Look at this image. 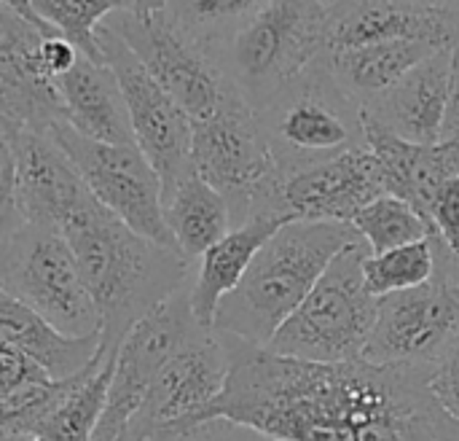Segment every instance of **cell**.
Returning a JSON list of instances; mask_svg holds the SVG:
<instances>
[{"label":"cell","instance_id":"cell-1","mask_svg":"<svg viewBox=\"0 0 459 441\" xmlns=\"http://www.w3.org/2000/svg\"><path fill=\"white\" fill-rule=\"evenodd\" d=\"M221 337L231 375L202 423L229 420L274 441H459V423L428 388L430 369L315 364Z\"/></svg>","mask_w":459,"mask_h":441},{"label":"cell","instance_id":"cell-2","mask_svg":"<svg viewBox=\"0 0 459 441\" xmlns=\"http://www.w3.org/2000/svg\"><path fill=\"white\" fill-rule=\"evenodd\" d=\"M62 234L100 310L105 350L121 348L148 313L191 286V261L172 248L145 240L97 199L78 210Z\"/></svg>","mask_w":459,"mask_h":441},{"label":"cell","instance_id":"cell-3","mask_svg":"<svg viewBox=\"0 0 459 441\" xmlns=\"http://www.w3.org/2000/svg\"><path fill=\"white\" fill-rule=\"evenodd\" d=\"M355 243H360V234L352 224H285L261 248L242 283L218 304L212 329L266 350L333 259Z\"/></svg>","mask_w":459,"mask_h":441},{"label":"cell","instance_id":"cell-4","mask_svg":"<svg viewBox=\"0 0 459 441\" xmlns=\"http://www.w3.org/2000/svg\"><path fill=\"white\" fill-rule=\"evenodd\" d=\"M255 119L280 178L366 148L363 105L331 75L325 54L258 108Z\"/></svg>","mask_w":459,"mask_h":441},{"label":"cell","instance_id":"cell-5","mask_svg":"<svg viewBox=\"0 0 459 441\" xmlns=\"http://www.w3.org/2000/svg\"><path fill=\"white\" fill-rule=\"evenodd\" d=\"M325 22L320 0H269L210 57L258 110L328 51Z\"/></svg>","mask_w":459,"mask_h":441},{"label":"cell","instance_id":"cell-6","mask_svg":"<svg viewBox=\"0 0 459 441\" xmlns=\"http://www.w3.org/2000/svg\"><path fill=\"white\" fill-rule=\"evenodd\" d=\"M368 256L363 240L342 251L266 350L315 364L363 358L379 313V299L368 291L363 272Z\"/></svg>","mask_w":459,"mask_h":441},{"label":"cell","instance_id":"cell-7","mask_svg":"<svg viewBox=\"0 0 459 441\" xmlns=\"http://www.w3.org/2000/svg\"><path fill=\"white\" fill-rule=\"evenodd\" d=\"M0 288L67 337L102 334L100 310L62 232L27 221L0 229Z\"/></svg>","mask_w":459,"mask_h":441},{"label":"cell","instance_id":"cell-8","mask_svg":"<svg viewBox=\"0 0 459 441\" xmlns=\"http://www.w3.org/2000/svg\"><path fill=\"white\" fill-rule=\"evenodd\" d=\"M194 167L226 197L234 226L258 213H280V175L255 110L234 94L215 116L194 121ZM290 218V216H288Z\"/></svg>","mask_w":459,"mask_h":441},{"label":"cell","instance_id":"cell-9","mask_svg":"<svg viewBox=\"0 0 459 441\" xmlns=\"http://www.w3.org/2000/svg\"><path fill=\"white\" fill-rule=\"evenodd\" d=\"M91 199L86 181L51 135L0 121V229L27 221L65 232Z\"/></svg>","mask_w":459,"mask_h":441},{"label":"cell","instance_id":"cell-10","mask_svg":"<svg viewBox=\"0 0 459 441\" xmlns=\"http://www.w3.org/2000/svg\"><path fill=\"white\" fill-rule=\"evenodd\" d=\"M459 337V253L436 234L430 283L379 299L363 358L382 366L430 369Z\"/></svg>","mask_w":459,"mask_h":441},{"label":"cell","instance_id":"cell-11","mask_svg":"<svg viewBox=\"0 0 459 441\" xmlns=\"http://www.w3.org/2000/svg\"><path fill=\"white\" fill-rule=\"evenodd\" d=\"M70 156L94 199L145 240L172 248L175 237L164 218V186L145 154L132 146L89 140L67 121L48 132ZM180 253V251H178Z\"/></svg>","mask_w":459,"mask_h":441},{"label":"cell","instance_id":"cell-12","mask_svg":"<svg viewBox=\"0 0 459 441\" xmlns=\"http://www.w3.org/2000/svg\"><path fill=\"white\" fill-rule=\"evenodd\" d=\"M105 24L126 40L145 70L191 116V121H204L215 116L234 94H239V89L223 75L218 62L164 11H118Z\"/></svg>","mask_w":459,"mask_h":441},{"label":"cell","instance_id":"cell-13","mask_svg":"<svg viewBox=\"0 0 459 441\" xmlns=\"http://www.w3.org/2000/svg\"><path fill=\"white\" fill-rule=\"evenodd\" d=\"M105 62L113 67L126 97L134 143L161 178L164 199L191 175L194 167V121L145 70L126 40L108 24L97 30Z\"/></svg>","mask_w":459,"mask_h":441},{"label":"cell","instance_id":"cell-14","mask_svg":"<svg viewBox=\"0 0 459 441\" xmlns=\"http://www.w3.org/2000/svg\"><path fill=\"white\" fill-rule=\"evenodd\" d=\"M231 375V356L215 329H202L156 375L143 407L118 441H159L202 423L223 396Z\"/></svg>","mask_w":459,"mask_h":441},{"label":"cell","instance_id":"cell-15","mask_svg":"<svg viewBox=\"0 0 459 441\" xmlns=\"http://www.w3.org/2000/svg\"><path fill=\"white\" fill-rule=\"evenodd\" d=\"M202 329L191 307V286L148 313L121 342L105 415L91 441H118L129 420L143 407L164 364Z\"/></svg>","mask_w":459,"mask_h":441},{"label":"cell","instance_id":"cell-16","mask_svg":"<svg viewBox=\"0 0 459 441\" xmlns=\"http://www.w3.org/2000/svg\"><path fill=\"white\" fill-rule=\"evenodd\" d=\"M43 38L48 35L0 5V121L48 135L65 124V102L43 67Z\"/></svg>","mask_w":459,"mask_h":441},{"label":"cell","instance_id":"cell-17","mask_svg":"<svg viewBox=\"0 0 459 441\" xmlns=\"http://www.w3.org/2000/svg\"><path fill=\"white\" fill-rule=\"evenodd\" d=\"M385 194L387 189L379 164L366 146L317 167L280 178L277 197L280 210L293 221L355 224V218Z\"/></svg>","mask_w":459,"mask_h":441},{"label":"cell","instance_id":"cell-18","mask_svg":"<svg viewBox=\"0 0 459 441\" xmlns=\"http://www.w3.org/2000/svg\"><path fill=\"white\" fill-rule=\"evenodd\" d=\"M328 51L355 49L382 40H430L452 46L459 19L417 0H336L325 8Z\"/></svg>","mask_w":459,"mask_h":441},{"label":"cell","instance_id":"cell-19","mask_svg":"<svg viewBox=\"0 0 459 441\" xmlns=\"http://www.w3.org/2000/svg\"><path fill=\"white\" fill-rule=\"evenodd\" d=\"M366 146L374 154L390 197L409 202L430 221V205L438 191L459 178V143L420 146L409 143L363 113Z\"/></svg>","mask_w":459,"mask_h":441},{"label":"cell","instance_id":"cell-20","mask_svg":"<svg viewBox=\"0 0 459 441\" xmlns=\"http://www.w3.org/2000/svg\"><path fill=\"white\" fill-rule=\"evenodd\" d=\"M449 70L452 46L417 65L390 92L366 105L363 113L409 143L436 146L444 137L449 110Z\"/></svg>","mask_w":459,"mask_h":441},{"label":"cell","instance_id":"cell-21","mask_svg":"<svg viewBox=\"0 0 459 441\" xmlns=\"http://www.w3.org/2000/svg\"><path fill=\"white\" fill-rule=\"evenodd\" d=\"M293 218L280 213H258L247 224L234 226L221 243L194 261L191 307L202 326L212 329L218 304L242 283L261 248Z\"/></svg>","mask_w":459,"mask_h":441},{"label":"cell","instance_id":"cell-22","mask_svg":"<svg viewBox=\"0 0 459 441\" xmlns=\"http://www.w3.org/2000/svg\"><path fill=\"white\" fill-rule=\"evenodd\" d=\"M65 121L89 140L132 146L134 129L121 84L108 62H94L81 54L75 67L56 81Z\"/></svg>","mask_w":459,"mask_h":441},{"label":"cell","instance_id":"cell-23","mask_svg":"<svg viewBox=\"0 0 459 441\" xmlns=\"http://www.w3.org/2000/svg\"><path fill=\"white\" fill-rule=\"evenodd\" d=\"M0 342L27 353L51 380H67L83 372L102 350V334L67 337L8 294L0 296Z\"/></svg>","mask_w":459,"mask_h":441},{"label":"cell","instance_id":"cell-24","mask_svg":"<svg viewBox=\"0 0 459 441\" xmlns=\"http://www.w3.org/2000/svg\"><path fill=\"white\" fill-rule=\"evenodd\" d=\"M441 49L446 46H436L430 40H382L325 51V65L342 89L366 108Z\"/></svg>","mask_w":459,"mask_h":441},{"label":"cell","instance_id":"cell-25","mask_svg":"<svg viewBox=\"0 0 459 441\" xmlns=\"http://www.w3.org/2000/svg\"><path fill=\"white\" fill-rule=\"evenodd\" d=\"M164 218L180 256L191 264L234 229L226 197L215 191L199 172H191L164 199Z\"/></svg>","mask_w":459,"mask_h":441},{"label":"cell","instance_id":"cell-26","mask_svg":"<svg viewBox=\"0 0 459 441\" xmlns=\"http://www.w3.org/2000/svg\"><path fill=\"white\" fill-rule=\"evenodd\" d=\"M116 350H100L94 364L86 369L83 380L59 404V410L35 431L38 441H91L105 415L110 383L116 372Z\"/></svg>","mask_w":459,"mask_h":441},{"label":"cell","instance_id":"cell-27","mask_svg":"<svg viewBox=\"0 0 459 441\" xmlns=\"http://www.w3.org/2000/svg\"><path fill=\"white\" fill-rule=\"evenodd\" d=\"M266 3L269 0H169L164 13L207 54H212Z\"/></svg>","mask_w":459,"mask_h":441},{"label":"cell","instance_id":"cell-28","mask_svg":"<svg viewBox=\"0 0 459 441\" xmlns=\"http://www.w3.org/2000/svg\"><path fill=\"white\" fill-rule=\"evenodd\" d=\"M360 234V240L368 245L371 256L428 240L430 234H436L433 224L414 210L409 202L398 199V197H379L377 202H371L352 224Z\"/></svg>","mask_w":459,"mask_h":441},{"label":"cell","instance_id":"cell-29","mask_svg":"<svg viewBox=\"0 0 459 441\" xmlns=\"http://www.w3.org/2000/svg\"><path fill=\"white\" fill-rule=\"evenodd\" d=\"M38 13L59 30L83 57L105 62L97 30L118 11H134V0H35Z\"/></svg>","mask_w":459,"mask_h":441},{"label":"cell","instance_id":"cell-30","mask_svg":"<svg viewBox=\"0 0 459 441\" xmlns=\"http://www.w3.org/2000/svg\"><path fill=\"white\" fill-rule=\"evenodd\" d=\"M363 272L366 286L377 299L430 283L436 275V234L379 256H368Z\"/></svg>","mask_w":459,"mask_h":441},{"label":"cell","instance_id":"cell-31","mask_svg":"<svg viewBox=\"0 0 459 441\" xmlns=\"http://www.w3.org/2000/svg\"><path fill=\"white\" fill-rule=\"evenodd\" d=\"M43 383H51V375L38 361L0 342V399L13 396L32 385H43Z\"/></svg>","mask_w":459,"mask_h":441},{"label":"cell","instance_id":"cell-32","mask_svg":"<svg viewBox=\"0 0 459 441\" xmlns=\"http://www.w3.org/2000/svg\"><path fill=\"white\" fill-rule=\"evenodd\" d=\"M428 388L441 404V410L459 423V337L449 350L430 366Z\"/></svg>","mask_w":459,"mask_h":441},{"label":"cell","instance_id":"cell-33","mask_svg":"<svg viewBox=\"0 0 459 441\" xmlns=\"http://www.w3.org/2000/svg\"><path fill=\"white\" fill-rule=\"evenodd\" d=\"M430 224L436 234L459 253V178L446 183L430 205Z\"/></svg>","mask_w":459,"mask_h":441},{"label":"cell","instance_id":"cell-34","mask_svg":"<svg viewBox=\"0 0 459 441\" xmlns=\"http://www.w3.org/2000/svg\"><path fill=\"white\" fill-rule=\"evenodd\" d=\"M159 441H274L264 434H255L250 428H242V426H234L229 420H207V423H199L178 437H167V439Z\"/></svg>","mask_w":459,"mask_h":441},{"label":"cell","instance_id":"cell-35","mask_svg":"<svg viewBox=\"0 0 459 441\" xmlns=\"http://www.w3.org/2000/svg\"><path fill=\"white\" fill-rule=\"evenodd\" d=\"M40 59H43V67L46 73L59 81L62 75H67L75 62L81 59V51L65 38V35H48L43 38V46H40Z\"/></svg>","mask_w":459,"mask_h":441},{"label":"cell","instance_id":"cell-36","mask_svg":"<svg viewBox=\"0 0 459 441\" xmlns=\"http://www.w3.org/2000/svg\"><path fill=\"white\" fill-rule=\"evenodd\" d=\"M441 143H459V38L452 43V70H449V110Z\"/></svg>","mask_w":459,"mask_h":441},{"label":"cell","instance_id":"cell-37","mask_svg":"<svg viewBox=\"0 0 459 441\" xmlns=\"http://www.w3.org/2000/svg\"><path fill=\"white\" fill-rule=\"evenodd\" d=\"M3 5L11 8V11H13L16 16H22L24 22H30L32 27H38L40 32H46V35H59V30H54V27L38 13L35 0H3Z\"/></svg>","mask_w":459,"mask_h":441},{"label":"cell","instance_id":"cell-38","mask_svg":"<svg viewBox=\"0 0 459 441\" xmlns=\"http://www.w3.org/2000/svg\"><path fill=\"white\" fill-rule=\"evenodd\" d=\"M428 8H436V11H444L449 16H457L459 19V0H417Z\"/></svg>","mask_w":459,"mask_h":441},{"label":"cell","instance_id":"cell-39","mask_svg":"<svg viewBox=\"0 0 459 441\" xmlns=\"http://www.w3.org/2000/svg\"><path fill=\"white\" fill-rule=\"evenodd\" d=\"M169 5V0H134L137 13H161Z\"/></svg>","mask_w":459,"mask_h":441},{"label":"cell","instance_id":"cell-40","mask_svg":"<svg viewBox=\"0 0 459 441\" xmlns=\"http://www.w3.org/2000/svg\"><path fill=\"white\" fill-rule=\"evenodd\" d=\"M3 441H38L35 437H27V434H3Z\"/></svg>","mask_w":459,"mask_h":441},{"label":"cell","instance_id":"cell-41","mask_svg":"<svg viewBox=\"0 0 459 441\" xmlns=\"http://www.w3.org/2000/svg\"><path fill=\"white\" fill-rule=\"evenodd\" d=\"M320 3H323V5H325V8H328V5H333V3H336V0H320Z\"/></svg>","mask_w":459,"mask_h":441}]
</instances>
